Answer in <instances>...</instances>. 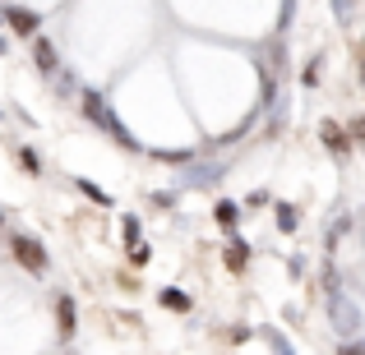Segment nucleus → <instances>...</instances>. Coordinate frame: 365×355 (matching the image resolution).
I'll return each instance as SVG.
<instances>
[{
    "instance_id": "22",
    "label": "nucleus",
    "mask_w": 365,
    "mask_h": 355,
    "mask_svg": "<svg viewBox=\"0 0 365 355\" xmlns=\"http://www.w3.org/2000/svg\"><path fill=\"white\" fill-rule=\"evenodd\" d=\"M314 83H319V60L305 65V88H314Z\"/></svg>"
},
{
    "instance_id": "4",
    "label": "nucleus",
    "mask_w": 365,
    "mask_h": 355,
    "mask_svg": "<svg viewBox=\"0 0 365 355\" xmlns=\"http://www.w3.org/2000/svg\"><path fill=\"white\" fill-rule=\"evenodd\" d=\"M74 328H79V304H74L70 291H61L56 295V332H61V341H70Z\"/></svg>"
},
{
    "instance_id": "16",
    "label": "nucleus",
    "mask_w": 365,
    "mask_h": 355,
    "mask_svg": "<svg viewBox=\"0 0 365 355\" xmlns=\"http://www.w3.org/2000/svg\"><path fill=\"white\" fill-rule=\"evenodd\" d=\"M351 14H356V0H333V18H338V23H347Z\"/></svg>"
},
{
    "instance_id": "19",
    "label": "nucleus",
    "mask_w": 365,
    "mask_h": 355,
    "mask_svg": "<svg viewBox=\"0 0 365 355\" xmlns=\"http://www.w3.org/2000/svg\"><path fill=\"white\" fill-rule=\"evenodd\" d=\"M264 203H273V198H268L264 189H255V194H245V208H250V213H259V208H264Z\"/></svg>"
},
{
    "instance_id": "1",
    "label": "nucleus",
    "mask_w": 365,
    "mask_h": 355,
    "mask_svg": "<svg viewBox=\"0 0 365 355\" xmlns=\"http://www.w3.org/2000/svg\"><path fill=\"white\" fill-rule=\"evenodd\" d=\"M83 116H88L93 124H98V129L102 134H107V139H116L120 143V148H130V152H139L143 148V143L139 139H134V134L130 129H125V120L116 116V111H111L107 107V97H102V92L98 88H83Z\"/></svg>"
},
{
    "instance_id": "2",
    "label": "nucleus",
    "mask_w": 365,
    "mask_h": 355,
    "mask_svg": "<svg viewBox=\"0 0 365 355\" xmlns=\"http://www.w3.org/2000/svg\"><path fill=\"white\" fill-rule=\"evenodd\" d=\"M9 254H14V263L24 267L28 277H46V272H51V254H46V245L33 240V235H24V231L9 235Z\"/></svg>"
},
{
    "instance_id": "24",
    "label": "nucleus",
    "mask_w": 365,
    "mask_h": 355,
    "mask_svg": "<svg viewBox=\"0 0 365 355\" xmlns=\"http://www.w3.org/2000/svg\"><path fill=\"white\" fill-rule=\"evenodd\" d=\"M0 55H5V37H0Z\"/></svg>"
},
{
    "instance_id": "21",
    "label": "nucleus",
    "mask_w": 365,
    "mask_h": 355,
    "mask_svg": "<svg viewBox=\"0 0 365 355\" xmlns=\"http://www.w3.org/2000/svg\"><path fill=\"white\" fill-rule=\"evenodd\" d=\"M130 258H134V263H148L153 249H148V245H130Z\"/></svg>"
},
{
    "instance_id": "18",
    "label": "nucleus",
    "mask_w": 365,
    "mask_h": 355,
    "mask_svg": "<svg viewBox=\"0 0 365 355\" xmlns=\"http://www.w3.org/2000/svg\"><path fill=\"white\" fill-rule=\"evenodd\" d=\"M120 231H125V240H130V245H139V217H125Z\"/></svg>"
},
{
    "instance_id": "26",
    "label": "nucleus",
    "mask_w": 365,
    "mask_h": 355,
    "mask_svg": "<svg viewBox=\"0 0 365 355\" xmlns=\"http://www.w3.org/2000/svg\"><path fill=\"white\" fill-rule=\"evenodd\" d=\"M0 226H5V213H0Z\"/></svg>"
},
{
    "instance_id": "5",
    "label": "nucleus",
    "mask_w": 365,
    "mask_h": 355,
    "mask_svg": "<svg viewBox=\"0 0 365 355\" xmlns=\"http://www.w3.org/2000/svg\"><path fill=\"white\" fill-rule=\"evenodd\" d=\"M5 23L14 28L19 37H42L37 28H42V18L33 14V9H24V5H14V9H5Z\"/></svg>"
},
{
    "instance_id": "10",
    "label": "nucleus",
    "mask_w": 365,
    "mask_h": 355,
    "mask_svg": "<svg viewBox=\"0 0 365 355\" xmlns=\"http://www.w3.org/2000/svg\"><path fill=\"white\" fill-rule=\"evenodd\" d=\"M213 222L227 226V231H236V222H241V208H236L232 198H217V203H213Z\"/></svg>"
},
{
    "instance_id": "17",
    "label": "nucleus",
    "mask_w": 365,
    "mask_h": 355,
    "mask_svg": "<svg viewBox=\"0 0 365 355\" xmlns=\"http://www.w3.org/2000/svg\"><path fill=\"white\" fill-rule=\"evenodd\" d=\"M333 355H365V337H351V341H342Z\"/></svg>"
},
{
    "instance_id": "23",
    "label": "nucleus",
    "mask_w": 365,
    "mask_h": 355,
    "mask_svg": "<svg viewBox=\"0 0 365 355\" xmlns=\"http://www.w3.org/2000/svg\"><path fill=\"white\" fill-rule=\"evenodd\" d=\"M287 272H292V277H305V258H301V254H296V258H292V263H287Z\"/></svg>"
},
{
    "instance_id": "13",
    "label": "nucleus",
    "mask_w": 365,
    "mask_h": 355,
    "mask_svg": "<svg viewBox=\"0 0 365 355\" xmlns=\"http://www.w3.org/2000/svg\"><path fill=\"white\" fill-rule=\"evenodd\" d=\"M319 277H324V291H329V295H342V272H338L333 263H324Z\"/></svg>"
},
{
    "instance_id": "9",
    "label": "nucleus",
    "mask_w": 365,
    "mask_h": 355,
    "mask_svg": "<svg viewBox=\"0 0 365 355\" xmlns=\"http://www.w3.org/2000/svg\"><path fill=\"white\" fill-rule=\"evenodd\" d=\"M158 304H162V309H171V314H190V309H195V300H190L180 286H162V291H158Z\"/></svg>"
},
{
    "instance_id": "11",
    "label": "nucleus",
    "mask_w": 365,
    "mask_h": 355,
    "mask_svg": "<svg viewBox=\"0 0 365 355\" xmlns=\"http://www.w3.org/2000/svg\"><path fill=\"white\" fill-rule=\"evenodd\" d=\"M273 217H277V231H282V235H292L296 226H301V213H296L292 203H277V208H273Z\"/></svg>"
},
{
    "instance_id": "12",
    "label": "nucleus",
    "mask_w": 365,
    "mask_h": 355,
    "mask_svg": "<svg viewBox=\"0 0 365 355\" xmlns=\"http://www.w3.org/2000/svg\"><path fill=\"white\" fill-rule=\"evenodd\" d=\"M347 231H351V217L342 213L338 222H329V231H324V245H329V249H338V245H342V235H347Z\"/></svg>"
},
{
    "instance_id": "25",
    "label": "nucleus",
    "mask_w": 365,
    "mask_h": 355,
    "mask_svg": "<svg viewBox=\"0 0 365 355\" xmlns=\"http://www.w3.org/2000/svg\"><path fill=\"white\" fill-rule=\"evenodd\" d=\"M361 79H365V60H361Z\"/></svg>"
},
{
    "instance_id": "7",
    "label": "nucleus",
    "mask_w": 365,
    "mask_h": 355,
    "mask_svg": "<svg viewBox=\"0 0 365 355\" xmlns=\"http://www.w3.org/2000/svg\"><path fill=\"white\" fill-rule=\"evenodd\" d=\"M33 65L42 74H61V55H56V46L46 37H33Z\"/></svg>"
},
{
    "instance_id": "6",
    "label": "nucleus",
    "mask_w": 365,
    "mask_h": 355,
    "mask_svg": "<svg viewBox=\"0 0 365 355\" xmlns=\"http://www.w3.org/2000/svg\"><path fill=\"white\" fill-rule=\"evenodd\" d=\"M222 263L227 267H232V272H245V267H250V245H245V240L241 235H227V249H222Z\"/></svg>"
},
{
    "instance_id": "20",
    "label": "nucleus",
    "mask_w": 365,
    "mask_h": 355,
    "mask_svg": "<svg viewBox=\"0 0 365 355\" xmlns=\"http://www.w3.org/2000/svg\"><path fill=\"white\" fill-rule=\"evenodd\" d=\"M347 134H351V143H365V116H356L347 124Z\"/></svg>"
},
{
    "instance_id": "3",
    "label": "nucleus",
    "mask_w": 365,
    "mask_h": 355,
    "mask_svg": "<svg viewBox=\"0 0 365 355\" xmlns=\"http://www.w3.org/2000/svg\"><path fill=\"white\" fill-rule=\"evenodd\" d=\"M329 328L338 332L342 341L361 337V309H356L351 295H329Z\"/></svg>"
},
{
    "instance_id": "15",
    "label": "nucleus",
    "mask_w": 365,
    "mask_h": 355,
    "mask_svg": "<svg viewBox=\"0 0 365 355\" xmlns=\"http://www.w3.org/2000/svg\"><path fill=\"white\" fill-rule=\"evenodd\" d=\"M74 185H79V189H83V194H88V198H93V203H102V208H111V203H116V198H111V194H102V189H98V185H93V180H74Z\"/></svg>"
},
{
    "instance_id": "14",
    "label": "nucleus",
    "mask_w": 365,
    "mask_h": 355,
    "mask_svg": "<svg viewBox=\"0 0 365 355\" xmlns=\"http://www.w3.org/2000/svg\"><path fill=\"white\" fill-rule=\"evenodd\" d=\"M19 166H24L28 176H42V157H37L33 148H19Z\"/></svg>"
},
{
    "instance_id": "8",
    "label": "nucleus",
    "mask_w": 365,
    "mask_h": 355,
    "mask_svg": "<svg viewBox=\"0 0 365 355\" xmlns=\"http://www.w3.org/2000/svg\"><path fill=\"white\" fill-rule=\"evenodd\" d=\"M319 139H324V148H329L333 157H347V152H351V134L342 129V124H324Z\"/></svg>"
}]
</instances>
